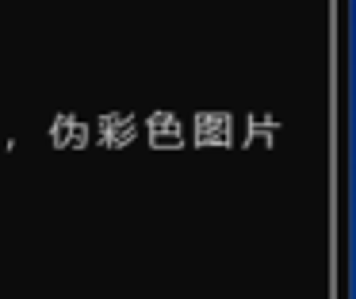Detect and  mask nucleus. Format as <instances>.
<instances>
[{
	"label": "nucleus",
	"mask_w": 356,
	"mask_h": 299,
	"mask_svg": "<svg viewBox=\"0 0 356 299\" xmlns=\"http://www.w3.org/2000/svg\"><path fill=\"white\" fill-rule=\"evenodd\" d=\"M195 146H234V115L226 112H200L192 119Z\"/></svg>",
	"instance_id": "obj_1"
},
{
	"label": "nucleus",
	"mask_w": 356,
	"mask_h": 299,
	"mask_svg": "<svg viewBox=\"0 0 356 299\" xmlns=\"http://www.w3.org/2000/svg\"><path fill=\"white\" fill-rule=\"evenodd\" d=\"M146 138H149L154 150H180V146L188 142V130H184V123H180V115L154 112L146 119Z\"/></svg>",
	"instance_id": "obj_2"
},
{
	"label": "nucleus",
	"mask_w": 356,
	"mask_h": 299,
	"mask_svg": "<svg viewBox=\"0 0 356 299\" xmlns=\"http://www.w3.org/2000/svg\"><path fill=\"white\" fill-rule=\"evenodd\" d=\"M96 138H100V146H108V150H123V146H131L134 138H138V119L127 115V112L100 115V119H96Z\"/></svg>",
	"instance_id": "obj_3"
},
{
	"label": "nucleus",
	"mask_w": 356,
	"mask_h": 299,
	"mask_svg": "<svg viewBox=\"0 0 356 299\" xmlns=\"http://www.w3.org/2000/svg\"><path fill=\"white\" fill-rule=\"evenodd\" d=\"M88 142H92V130L77 115H58L50 123V146H58V150H85Z\"/></svg>",
	"instance_id": "obj_4"
},
{
	"label": "nucleus",
	"mask_w": 356,
	"mask_h": 299,
	"mask_svg": "<svg viewBox=\"0 0 356 299\" xmlns=\"http://www.w3.org/2000/svg\"><path fill=\"white\" fill-rule=\"evenodd\" d=\"M276 130H280V123L272 119V115H249L245 119V146H272L276 142Z\"/></svg>",
	"instance_id": "obj_5"
}]
</instances>
